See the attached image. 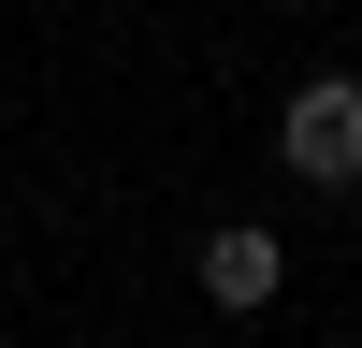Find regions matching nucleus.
Listing matches in <instances>:
<instances>
[{
	"instance_id": "f03ea898",
	"label": "nucleus",
	"mask_w": 362,
	"mask_h": 348,
	"mask_svg": "<svg viewBox=\"0 0 362 348\" xmlns=\"http://www.w3.org/2000/svg\"><path fill=\"white\" fill-rule=\"evenodd\" d=\"M276 290H290V247H276L261 218H232V232H203V305H218V319H261Z\"/></svg>"
},
{
	"instance_id": "f257e3e1",
	"label": "nucleus",
	"mask_w": 362,
	"mask_h": 348,
	"mask_svg": "<svg viewBox=\"0 0 362 348\" xmlns=\"http://www.w3.org/2000/svg\"><path fill=\"white\" fill-rule=\"evenodd\" d=\"M276 160L305 174V189H362V73H305V87H290Z\"/></svg>"
}]
</instances>
